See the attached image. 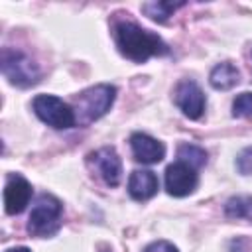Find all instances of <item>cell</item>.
<instances>
[{
  "mask_svg": "<svg viewBox=\"0 0 252 252\" xmlns=\"http://www.w3.org/2000/svg\"><path fill=\"white\" fill-rule=\"evenodd\" d=\"M112 35L118 51L126 59L136 63H144L154 55H165L169 51L159 35L140 28L134 22H116L112 28Z\"/></svg>",
  "mask_w": 252,
  "mask_h": 252,
  "instance_id": "cell-1",
  "label": "cell"
},
{
  "mask_svg": "<svg viewBox=\"0 0 252 252\" xmlns=\"http://www.w3.org/2000/svg\"><path fill=\"white\" fill-rule=\"evenodd\" d=\"M116 89L112 85H94L83 91L75 100V116L81 124H91L106 114L114 102Z\"/></svg>",
  "mask_w": 252,
  "mask_h": 252,
  "instance_id": "cell-2",
  "label": "cell"
},
{
  "mask_svg": "<svg viewBox=\"0 0 252 252\" xmlns=\"http://www.w3.org/2000/svg\"><path fill=\"white\" fill-rule=\"evenodd\" d=\"M61 213H63V205L59 199L47 193L39 195L28 219L30 234L43 238V236H51L53 232H57L61 224Z\"/></svg>",
  "mask_w": 252,
  "mask_h": 252,
  "instance_id": "cell-3",
  "label": "cell"
},
{
  "mask_svg": "<svg viewBox=\"0 0 252 252\" xmlns=\"http://www.w3.org/2000/svg\"><path fill=\"white\" fill-rule=\"evenodd\" d=\"M32 106H33V112L37 114V118L43 120L51 128L65 130V128H73L77 124L75 110L67 102H63L59 96H53V94H37L33 98Z\"/></svg>",
  "mask_w": 252,
  "mask_h": 252,
  "instance_id": "cell-4",
  "label": "cell"
},
{
  "mask_svg": "<svg viewBox=\"0 0 252 252\" xmlns=\"http://www.w3.org/2000/svg\"><path fill=\"white\" fill-rule=\"evenodd\" d=\"M2 73L4 77L18 87H30L39 81V67L22 51L4 47L2 49Z\"/></svg>",
  "mask_w": 252,
  "mask_h": 252,
  "instance_id": "cell-5",
  "label": "cell"
},
{
  "mask_svg": "<svg viewBox=\"0 0 252 252\" xmlns=\"http://www.w3.org/2000/svg\"><path fill=\"white\" fill-rule=\"evenodd\" d=\"M89 167L108 185V187H116L120 183L122 177V161L116 154L114 148H100L93 154H89L87 158Z\"/></svg>",
  "mask_w": 252,
  "mask_h": 252,
  "instance_id": "cell-6",
  "label": "cell"
},
{
  "mask_svg": "<svg viewBox=\"0 0 252 252\" xmlns=\"http://www.w3.org/2000/svg\"><path fill=\"white\" fill-rule=\"evenodd\" d=\"M175 104L181 108V112L187 116V118H201V114L205 112V94L201 91V87L191 81V79H185L181 81L177 87H175Z\"/></svg>",
  "mask_w": 252,
  "mask_h": 252,
  "instance_id": "cell-7",
  "label": "cell"
},
{
  "mask_svg": "<svg viewBox=\"0 0 252 252\" xmlns=\"http://www.w3.org/2000/svg\"><path fill=\"white\" fill-rule=\"evenodd\" d=\"M197 169L183 161H175L165 169V189L173 197H185L197 187Z\"/></svg>",
  "mask_w": 252,
  "mask_h": 252,
  "instance_id": "cell-8",
  "label": "cell"
},
{
  "mask_svg": "<svg viewBox=\"0 0 252 252\" xmlns=\"http://www.w3.org/2000/svg\"><path fill=\"white\" fill-rule=\"evenodd\" d=\"M32 199V185L22 175H10L4 187V209L8 215L22 213Z\"/></svg>",
  "mask_w": 252,
  "mask_h": 252,
  "instance_id": "cell-9",
  "label": "cell"
},
{
  "mask_svg": "<svg viewBox=\"0 0 252 252\" xmlns=\"http://www.w3.org/2000/svg\"><path fill=\"white\" fill-rule=\"evenodd\" d=\"M130 148H132L134 159L140 163H158L165 156L163 144L142 132H136L130 136Z\"/></svg>",
  "mask_w": 252,
  "mask_h": 252,
  "instance_id": "cell-10",
  "label": "cell"
},
{
  "mask_svg": "<svg viewBox=\"0 0 252 252\" xmlns=\"http://www.w3.org/2000/svg\"><path fill=\"white\" fill-rule=\"evenodd\" d=\"M159 181L156 177L154 171L150 169H136L132 171L130 179H128V193L136 199V201H148L158 193Z\"/></svg>",
  "mask_w": 252,
  "mask_h": 252,
  "instance_id": "cell-11",
  "label": "cell"
},
{
  "mask_svg": "<svg viewBox=\"0 0 252 252\" xmlns=\"http://www.w3.org/2000/svg\"><path fill=\"white\" fill-rule=\"evenodd\" d=\"M211 85L219 91H228L232 87L238 85L240 81V73L232 63H219L217 67H213L211 77H209Z\"/></svg>",
  "mask_w": 252,
  "mask_h": 252,
  "instance_id": "cell-12",
  "label": "cell"
},
{
  "mask_svg": "<svg viewBox=\"0 0 252 252\" xmlns=\"http://www.w3.org/2000/svg\"><path fill=\"white\" fill-rule=\"evenodd\" d=\"M177 161H183L187 165H191L193 169H199L207 163V152L199 146L193 144H183L177 150Z\"/></svg>",
  "mask_w": 252,
  "mask_h": 252,
  "instance_id": "cell-13",
  "label": "cell"
},
{
  "mask_svg": "<svg viewBox=\"0 0 252 252\" xmlns=\"http://www.w3.org/2000/svg\"><path fill=\"white\" fill-rule=\"evenodd\" d=\"M183 2H146L142 4V10L146 16H150L156 22H165L177 8H181Z\"/></svg>",
  "mask_w": 252,
  "mask_h": 252,
  "instance_id": "cell-14",
  "label": "cell"
},
{
  "mask_svg": "<svg viewBox=\"0 0 252 252\" xmlns=\"http://www.w3.org/2000/svg\"><path fill=\"white\" fill-rule=\"evenodd\" d=\"M224 213L230 219L252 220V197H232L224 205Z\"/></svg>",
  "mask_w": 252,
  "mask_h": 252,
  "instance_id": "cell-15",
  "label": "cell"
},
{
  "mask_svg": "<svg viewBox=\"0 0 252 252\" xmlns=\"http://www.w3.org/2000/svg\"><path fill=\"white\" fill-rule=\"evenodd\" d=\"M232 114L238 118L252 116V93H242L232 102Z\"/></svg>",
  "mask_w": 252,
  "mask_h": 252,
  "instance_id": "cell-16",
  "label": "cell"
},
{
  "mask_svg": "<svg viewBox=\"0 0 252 252\" xmlns=\"http://www.w3.org/2000/svg\"><path fill=\"white\" fill-rule=\"evenodd\" d=\"M236 167H238V171L244 173V175H248V173L252 171V148H246V150H242V152L238 154V158H236Z\"/></svg>",
  "mask_w": 252,
  "mask_h": 252,
  "instance_id": "cell-17",
  "label": "cell"
},
{
  "mask_svg": "<svg viewBox=\"0 0 252 252\" xmlns=\"http://www.w3.org/2000/svg\"><path fill=\"white\" fill-rule=\"evenodd\" d=\"M144 252H177V248L167 240H158V242H152L150 246H146Z\"/></svg>",
  "mask_w": 252,
  "mask_h": 252,
  "instance_id": "cell-18",
  "label": "cell"
},
{
  "mask_svg": "<svg viewBox=\"0 0 252 252\" xmlns=\"http://www.w3.org/2000/svg\"><path fill=\"white\" fill-rule=\"evenodd\" d=\"M6 252H32V250L26 248V246H18V248H10V250H6Z\"/></svg>",
  "mask_w": 252,
  "mask_h": 252,
  "instance_id": "cell-19",
  "label": "cell"
}]
</instances>
